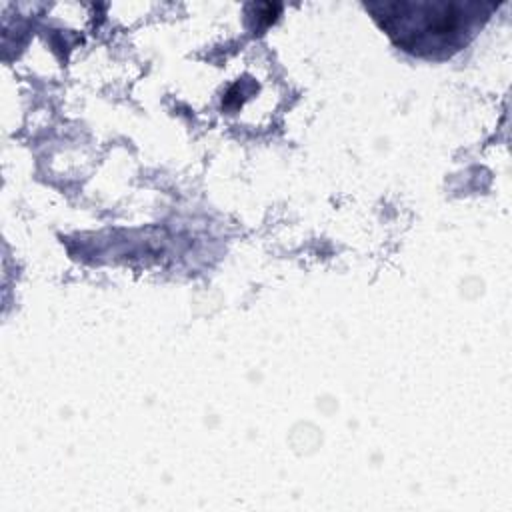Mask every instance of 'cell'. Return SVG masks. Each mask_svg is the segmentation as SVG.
Listing matches in <instances>:
<instances>
[{"label":"cell","instance_id":"cell-1","mask_svg":"<svg viewBox=\"0 0 512 512\" xmlns=\"http://www.w3.org/2000/svg\"><path fill=\"white\" fill-rule=\"evenodd\" d=\"M370 10L402 50L424 58L458 52L480 22V6L462 2H394Z\"/></svg>","mask_w":512,"mask_h":512}]
</instances>
